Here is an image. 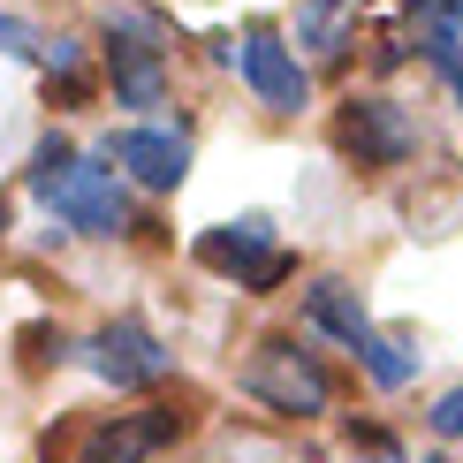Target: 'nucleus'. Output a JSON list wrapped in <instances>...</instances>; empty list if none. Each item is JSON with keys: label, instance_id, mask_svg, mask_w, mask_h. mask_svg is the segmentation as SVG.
<instances>
[{"label": "nucleus", "instance_id": "obj_7", "mask_svg": "<svg viewBox=\"0 0 463 463\" xmlns=\"http://www.w3.org/2000/svg\"><path fill=\"white\" fill-rule=\"evenodd\" d=\"M236 61H243V84L259 91V107L297 114L304 99H312V76H304L297 46H288L274 24H250V31H243V46H236Z\"/></svg>", "mask_w": 463, "mask_h": 463}, {"label": "nucleus", "instance_id": "obj_18", "mask_svg": "<svg viewBox=\"0 0 463 463\" xmlns=\"http://www.w3.org/2000/svg\"><path fill=\"white\" fill-rule=\"evenodd\" d=\"M373 463H402V456H395V449H373Z\"/></svg>", "mask_w": 463, "mask_h": 463}, {"label": "nucleus", "instance_id": "obj_9", "mask_svg": "<svg viewBox=\"0 0 463 463\" xmlns=\"http://www.w3.org/2000/svg\"><path fill=\"white\" fill-rule=\"evenodd\" d=\"M190 259H198L205 274H236V288H243L250 274H259V259H274V221L243 213V221L213 228V236H198V243H190Z\"/></svg>", "mask_w": 463, "mask_h": 463}, {"label": "nucleus", "instance_id": "obj_4", "mask_svg": "<svg viewBox=\"0 0 463 463\" xmlns=\"http://www.w3.org/2000/svg\"><path fill=\"white\" fill-rule=\"evenodd\" d=\"M107 76L122 107H160L167 99V53H160V15L122 8L107 15Z\"/></svg>", "mask_w": 463, "mask_h": 463}, {"label": "nucleus", "instance_id": "obj_20", "mask_svg": "<svg viewBox=\"0 0 463 463\" xmlns=\"http://www.w3.org/2000/svg\"><path fill=\"white\" fill-rule=\"evenodd\" d=\"M418 463H449V456H418Z\"/></svg>", "mask_w": 463, "mask_h": 463}, {"label": "nucleus", "instance_id": "obj_6", "mask_svg": "<svg viewBox=\"0 0 463 463\" xmlns=\"http://www.w3.org/2000/svg\"><path fill=\"white\" fill-rule=\"evenodd\" d=\"M84 357H91V373H99L107 388H160V380L175 373V350H167L145 319H107L99 335L84 342Z\"/></svg>", "mask_w": 463, "mask_h": 463}, {"label": "nucleus", "instance_id": "obj_2", "mask_svg": "<svg viewBox=\"0 0 463 463\" xmlns=\"http://www.w3.org/2000/svg\"><path fill=\"white\" fill-rule=\"evenodd\" d=\"M335 145L342 160L357 167V175H388V167H402L418 152V122L411 107H395L388 91H350L335 114Z\"/></svg>", "mask_w": 463, "mask_h": 463}, {"label": "nucleus", "instance_id": "obj_11", "mask_svg": "<svg viewBox=\"0 0 463 463\" xmlns=\"http://www.w3.org/2000/svg\"><path fill=\"white\" fill-rule=\"evenodd\" d=\"M411 15H418V53L449 69L463 53V0H411Z\"/></svg>", "mask_w": 463, "mask_h": 463}, {"label": "nucleus", "instance_id": "obj_5", "mask_svg": "<svg viewBox=\"0 0 463 463\" xmlns=\"http://www.w3.org/2000/svg\"><path fill=\"white\" fill-rule=\"evenodd\" d=\"M183 433H190V411H175V402L122 411V418L84 426V440H76V463H152L167 440H183Z\"/></svg>", "mask_w": 463, "mask_h": 463}, {"label": "nucleus", "instance_id": "obj_10", "mask_svg": "<svg viewBox=\"0 0 463 463\" xmlns=\"http://www.w3.org/2000/svg\"><path fill=\"white\" fill-rule=\"evenodd\" d=\"M304 326H319V335H335L342 350H364L373 342V312H364V297L350 281H335V274H319L312 288H304Z\"/></svg>", "mask_w": 463, "mask_h": 463}, {"label": "nucleus", "instance_id": "obj_8", "mask_svg": "<svg viewBox=\"0 0 463 463\" xmlns=\"http://www.w3.org/2000/svg\"><path fill=\"white\" fill-rule=\"evenodd\" d=\"M107 167H122L145 190H175L190 175V137L183 129H122V137H107Z\"/></svg>", "mask_w": 463, "mask_h": 463}, {"label": "nucleus", "instance_id": "obj_12", "mask_svg": "<svg viewBox=\"0 0 463 463\" xmlns=\"http://www.w3.org/2000/svg\"><path fill=\"white\" fill-rule=\"evenodd\" d=\"M357 364L373 373V388H411L418 364H426V350H418L411 335H380V326H373V342L357 350Z\"/></svg>", "mask_w": 463, "mask_h": 463}, {"label": "nucleus", "instance_id": "obj_17", "mask_svg": "<svg viewBox=\"0 0 463 463\" xmlns=\"http://www.w3.org/2000/svg\"><path fill=\"white\" fill-rule=\"evenodd\" d=\"M440 76H449V84H456V99H463V53H456V61H449V69H440Z\"/></svg>", "mask_w": 463, "mask_h": 463}, {"label": "nucleus", "instance_id": "obj_15", "mask_svg": "<svg viewBox=\"0 0 463 463\" xmlns=\"http://www.w3.org/2000/svg\"><path fill=\"white\" fill-rule=\"evenodd\" d=\"M288 274H297V250H274V259H259V274H250L243 288H250V297H266V288L288 281Z\"/></svg>", "mask_w": 463, "mask_h": 463}, {"label": "nucleus", "instance_id": "obj_16", "mask_svg": "<svg viewBox=\"0 0 463 463\" xmlns=\"http://www.w3.org/2000/svg\"><path fill=\"white\" fill-rule=\"evenodd\" d=\"M0 53H38V31L15 24V15H0Z\"/></svg>", "mask_w": 463, "mask_h": 463}, {"label": "nucleus", "instance_id": "obj_19", "mask_svg": "<svg viewBox=\"0 0 463 463\" xmlns=\"http://www.w3.org/2000/svg\"><path fill=\"white\" fill-rule=\"evenodd\" d=\"M326 8H342V0H312V15H326Z\"/></svg>", "mask_w": 463, "mask_h": 463}, {"label": "nucleus", "instance_id": "obj_3", "mask_svg": "<svg viewBox=\"0 0 463 463\" xmlns=\"http://www.w3.org/2000/svg\"><path fill=\"white\" fill-rule=\"evenodd\" d=\"M243 395L266 402V411H281V418H319L326 402H335V388H326V373H319V357L297 350V335H266L259 350H250Z\"/></svg>", "mask_w": 463, "mask_h": 463}, {"label": "nucleus", "instance_id": "obj_1", "mask_svg": "<svg viewBox=\"0 0 463 463\" xmlns=\"http://www.w3.org/2000/svg\"><path fill=\"white\" fill-rule=\"evenodd\" d=\"M31 198L46 205L53 221H69L76 236H129V198H122V175L99 160H76L69 137H46L31 152Z\"/></svg>", "mask_w": 463, "mask_h": 463}, {"label": "nucleus", "instance_id": "obj_14", "mask_svg": "<svg viewBox=\"0 0 463 463\" xmlns=\"http://www.w3.org/2000/svg\"><path fill=\"white\" fill-rule=\"evenodd\" d=\"M426 426H433L440 440H463V380H456V388H449V395H440L433 411H426Z\"/></svg>", "mask_w": 463, "mask_h": 463}, {"label": "nucleus", "instance_id": "obj_13", "mask_svg": "<svg viewBox=\"0 0 463 463\" xmlns=\"http://www.w3.org/2000/svg\"><path fill=\"white\" fill-rule=\"evenodd\" d=\"M15 342H24V364H61V357H69V335H61V326H24Z\"/></svg>", "mask_w": 463, "mask_h": 463}]
</instances>
